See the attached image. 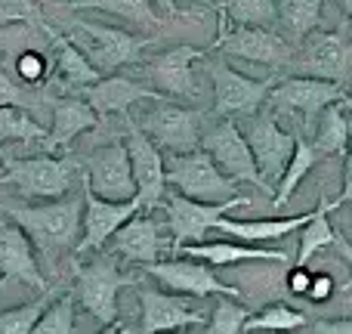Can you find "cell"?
<instances>
[{
	"label": "cell",
	"mask_w": 352,
	"mask_h": 334,
	"mask_svg": "<svg viewBox=\"0 0 352 334\" xmlns=\"http://www.w3.org/2000/svg\"><path fill=\"white\" fill-rule=\"evenodd\" d=\"M6 213L12 217V223H19L25 229V236L31 238L37 251V260H43L47 267H56L62 260V254L74 251L78 244L80 217H84V195H65L56 198L50 205L41 207H6Z\"/></svg>",
	"instance_id": "1"
},
{
	"label": "cell",
	"mask_w": 352,
	"mask_h": 334,
	"mask_svg": "<svg viewBox=\"0 0 352 334\" xmlns=\"http://www.w3.org/2000/svg\"><path fill=\"white\" fill-rule=\"evenodd\" d=\"M84 174V161L74 155H34V158H6V174L0 182L16 186L25 198H65L74 180Z\"/></svg>",
	"instance_id": "2"
},
{
	"label": "cell",
	"mask_w": 352,
	"mask_h": 334,
	"mask_svg": "<svg viewBox=\"0 0 352 334\" xmlns=\"http://www.w3.org/2000/svg\"><path fill=\"white\" fill-rule=\"evenodd\" d=\"M74 269V298L84 304V310L90 313L96 322L115 325L118 322V291L127 285H133V275L121 273L115 263V254H102L90 263H72Z\"/></svg>",
	"instance_id": "3"
},
{
	"label": "cell",
	"mask_w": 352,
	"mask_h": 334,
	"mask_svg": "<svg viewBox=\"0 0 352 334\" xmlns=\"http://www.w3.org/2000/svg\"><path fill=\"white\" fill-rule=\"evenodd\" d=\"M72 25H74V31L68 37L96 65L99 74H111L124 65H136L142 50L152 47V37H136L130 31L90 22V19H74Z\"/></svg>",
	"instance_id": "4"
},
{
	"label": "cell",
	"mask_w": 352,
	"mask_h": 334,
	"mask_svg": "<svg viewBox=\"0 0 352 334\" xmlns=\"http://www.w3.org/2000/svg\"><path fill=\"white\" fill-rule=\"evenodd\" d=\"M201 118L204 115L198 109H182L170 96H161L142 112L136 124L155 146L167 149V155H186L201 149Z\"/></svg>",
	"instance_id": "5"
},
{
	"label": "cell",
	"mask_w": 352,
	"mask_h": 334,
	"mask_svg": "<svg viewBox=\"0 0 352 334\" xmlns=\"http://www.w3.org/2000/svg\"><path fill=\"white\" fill-rule=\"evenodd\" d=\"M201 149L210 155L213 165L223 170L232 182H254L269 198L275 195V189L260 176L254 152H250V146H248V140H244L235 118H219L213 127H207L204 134H201Z\"/></svg>",
	"instance_id": "6"
},
{
	"label": "cell",
	"mask_w": 352,
	"mask_h": 334,
	"mask_svg": "<svg viewBox=\"0 0 352 334\" xmlns=\"http://www.w3.org/2000/svg\"><path fill=\"white\" fill-rule=\"evenodd\" d=\"M167 186L182 192L186 198L195 201H229L238 198V189L229 176L223 174L204 149H195L186 155H167Z\"/></svg>",
	"instance_id": "7"
},
{
	"label": "cell",
	"mask_w": 352,
	"mask_h": 334,
	"mask_svg": "<svg viewBox=\"0 0 352 334\" xmlns=\"http://www.w3.org/2000/svg\"><path fill=\"white\" fill-rule=\"evenodd\" d=\"M244 140H248L250 152H254V161L260 167V176L275 189V182L281 180L287 161L294 155V146H297V134H287V130L278 127V118L269 105H263L260 112L241 118L238 121Z\"/></svg>",
	"instance_id": "8"
},
{
	"label": "cell",
	"mask_w": 352,
	"mask_h": 334,
	"mask_svg": "<svg viewBox=\"0 0 352 334\" xmlns=\"http://www.w3.org/2000/svg\"><path fill=\"white\" fill-rule=\"evenodd\" d=\"M352 65V43L346 31H312L300 41V53L287 62L291 74H303V78H322L334 81V84L346 87Z\"/></svg>",
	"instance_id": "9"
},
{
	"label": "cell",
	"mask_w": 352,
	"mask_h": 334,
	"mask_svg": "<svg viewBox=\"0 0 352 334\" xmlns=\"http://www.w3.org/2000/svg\"><path fill=\"white\" fill-rule=\"evenodd\" d=\"M207 50L179 43V47H170L164 53L152 56L148 62H136L133 78L170 99H198V84H195L192 65L201 62Z\"/></svg>",
	"instance_id": "10"
},
{
	"label": "cell",
	"mask_w": 352,
	"mask_h": 334,
	"mask_svg": "<svg viewBox=\"0 0 352 334\" xmlns=\"http://www.w3.org/2000/svg\"><path fill=\"white\" fill-rule=\"evenodd\" d=\"M207 74L213 81V112L219 118H248L254 112H260L266 105V96L275 84H278L281 74L272 78H244L241 72L229 65L226 59H217L207 65Z\"/></svg>",
	"instance_id": "11"
},
{
	"label": "cell",
	"mask_w": 352,
	"mask_h": 334,
	"mask_svg": "<svg viewBox=\"0 0 352 334\" xmlns=\"http://www.w3.org/2000/svg\"><path fill=\"white\" fill-rule=\"evenodd\" d=\"M340 99H346V87L343 84L322 81V78H303V74H294V78L281 74L278 84L269 90L266 105L272 112L300 115L306 127H316V118L322 115L328 105L340 103Z\"/></svg>",
	"instance_id": "12"
},
{
	"label": "cell",
	"mask_w": 352,
	"mask_h": 334,
	"mask_svg": "<svg viewBox=\"0 0 352 334\" xmlns=\"http://www.w3.org/2000/svg\"><path fill=\"white\" fill-rule=\"evenodd\" d=\"M248 205L250 198H244V195L229 201H195V198H186L182 192L170 195L164 201L167 223H170V244L179 251L182 244L204 242L207 232L217 229L219 217H226L232 207H248Z\"/></svg>",
	"instance_id": "13"
},
{
	"label": "cell",
	"mask_w": 352,
	"mask_h": 334,
	"mask_svg": "<svg viewBox=\"0 0 352 334\" xmlns=\"http://www.w3.org/2000/svg\"><path fill=\"white\" fill-rule=\"evenodd\" d=\"M87 186L93 189V195L105 201H133L136 198V180L133 167H130L127 143L111 140L109 146L96 149L90 158H84V174Z\"/></svg>",
	"instance_id": "14"
},
{
	"label": "cell",
	"mask_w": 352,
	"mask_h": 334,
	"mask_svg": "<svg viewBox=\"0 0 352 334\" xmlns=\"http://www.w3.org/2000/svg\"><path fill=\"white\" fill-rule=\"evenodd\" d=\"M127 155H130V167H133V180H136V198H140L142 211H155L164 207L167 195V170H164V152L142 134V127L127 118Z\"/></svg>",
	"instance_id": "15"
},
{
	"label": "cell",
	"mask_w": 352,
	"mask_h": 334,
	"mask_svg": "<svg viewBox=\"0 0 352 334\" xmlns=\"http://www.w3.org/2000/svg\"><path fill=\"white\" fill-rule=\"evenodd\" d=\"M80 195H84V217H80V238L74 244V254H87L96 251L102 244H109V238L133 217L136 211H142L140 198L133 201H105L99 195H93V189L87 186V180L80 176Z\"/></svg>",
	"instance_id": "16"
},
{
	"label": "cell",
	"mask_w": 352,
	"mask_h": 334,
	"mask_svg": "<svg viewBox=\"0 0 352 334\" xmlns=\"http://www.w3.org/2000/svg\"><path fill=\"white\" fill-rule=\"evenodd\" d=\"M207 50H219V53L235 56V59L272 68H287V62L297 53L294 43L272 28H232L223 37H213Z\"/></svg>",
	"instance_id": "17"
},
{
	"label": "cell",
	"mask_w": 352,
	"mask_h": 334,
	"mask_svg": "<svg viewBox=\"0 0 352 334\" xmlns=\"http://www.w3.org/2000/svg\"><path fill=\"white\" fill-rule=\"evenodd\" d=\"M146 273L155 275L167 291H176V294H192V298H207V294L241 298V288L219 282L210 263L195 260V257H182V260H155L146 267Z\"/></svg>",
	"instance_id": "18"
},
{
	"label": "cell",
	"mask_w": 352,
	"mask_h": 334,
	"mask_svg": "<svg viewBox=\"0 0 352 334\" xmlns=\"http://www.w3.org/2000/svg\"><path fill=\"white\" fill-rule=\"evenodd\" d=\"M78 96H84L99 118H109V115H127L136 103H155L164 93L146 87L133 74H109V78H99L96 84L84 87Z\"/></svg>",
	"instance_id": "19"
},
{
	"label": "cell",
	"mask_w": 352,
	"mask_h": 334,
	"mask_svg": "<svg viewBox=\"0 0 352 334\" xmlns=\"http://www.w3.org/2000/svg\"><path fill=\"white\" fill-rule=\"evenodd\" d=\"M0 275L25 282V285L37 288V291H50V282L41 273L34 244H31V238L25 236V229L19 223L0 226Z\"/></svg>",
	"instance_id": "20"
},
{
	"label": "cell",
	"mask_w": 352,
	"mask_h": 334,
	"mask_svg": "<svg viewBox=\"0 0 352 334\" xmlns=\"http://www.w3.org/2000/svg\"><path fill=\"white\" fill-rule=\"evenodd\" d=\"M136 294H140V306H142V334H164L207 322L201 313H195L188 306L186 298H176V291L140 288Z\"/></svg>",
	"instance_id": "21"
},
{
	"label": "cell",
	"mask_w": 352,
	"mask_h": 334,
	"mask_svg": "<svg viewBox=\"0 0 352 334\" xmlns=\"http://www.w3.org/2000/svg\"><path fill=\"white\" fill-rule=\"evenodd\" d=\"M170 248H173V244L161 236L158 223H155L152 217H146V213H140V211H136L133 217H130L127 223H124L121 229L109 238V251H111V254L124 257V260L142 263V267L155 263L161 254H164V251H170Z\"/></svg>",
	"instance_id": "22"
},
{
	"label": "cell",
	"mask_w": 352,
	"mask_h": 334,
	"mask_svg": "<svg viewBox=\"0 0 352 334\" xmlns=\"http://www.w3.org/2000/svg\"><path fill=\"white\" fill-rule=\"evenodd\" d=\"M50 112H53V124H50L47 140L41 143V149L47 155H53L56 149H68V143L74 136L96 130L99 124V115L84 96H56L50 103Z\"/></svg>",
	"instance_id": "23"
},
{
	"label": "cell",
	"mask_w": 352,
	"mask_h": 334,
	"mask_svg": "<svg viewBox=\"0 0 352 334\" xmlns=\"http://www.w3.org/2000/svg\"><path fill=\"white\" fill-rule=\"evenodd\" d=\"M331 205L340 207V205H337V198H331V201L322 198L316 211L300 213V217H275V220H229V217H219L217 220V229L223 232V236L241 238V242H275V238H285L287 232L306 226L318 211H324V207H331Z\"/></svg>",
	"instance_id": "24"
},
{
	"label": "cell",
	"mask_w": 352,
	"mask_h": 334,
	"mask_svg": "<svg viewBox=\"0 0 352 334\" xmlns=\"http://www.w3.org/2000/svg\"><path fill=\"white\" fill-rule=\"evenodd\" d=\"M43 34L50 37V43H53V53H56V62H53V72L56 78L62 81V84L68 87V90H84V87L96 84L102 74L96 72V65H93L90 59H87L84 53L78 50V43L72 41L68 34H62V31H53L47 25L43 28Z\"/></svg>",
	"instance_id": "25"
},
{
	"label": "cell",
	"mask_w": 352,
	"mask_h": 334,
	"mask_svg": "<svg viewBox=\"0 0 352 334\" xmlns=\"http://www.w3.org/2000/svg\"><path fill=\"white\" fill-rule=\"evenodd\" d=\"M217 10V37L232 28H272L278 22L275 0H210Z\"/></svg>",
	"instance_id": "26"
},
{
	"label": "cell",
	"mask_w": 352,
	"mask_h": 334,
	"mask_svg": "<svg viewBox=\"0 0 352 334\" xmlns=\"http://www.w3.org/2000/svg\"><path fill=\"white\" fill-rule=\"evenodd\" d=\"M179 251L186 257L210 263V267H232V263H244V260H275V263L291 260L285 251L250 248V244H235V242H195V244H182Z\"/></svg>",
	"instance_id": "27"
},
{
	"label": "cell",
	"mask_w": 352,
	"mask_h": 334,
	"mask_svg": "<svg viewBox=\"0 0 352 334\" xmlns=\"http://www.w3.org/2000/svg\"><path fill=\"white\" fill-rule=\"evenodd\" d=\"M352 136V124L346 118V103H334L322 112V121H316V140L312 149L318 152V158H337V155H346Z\"/></svg>",
	"instance_id": "28"
},
{
	"label": "cell",
	"mask_w": 352,
	"mask_h": 334,
	"mask_svg": "<svg viewBox=\"0 0 352 334\" xmlns=\"http://www.w3.org/2000/svg\"><path fill=\"white\" fill-rule=\"evenodd\" d=\"M275 10H278V22L287 41L300 47V41L322 25L324 0H275Z\"/></svg>",
	"instance_id": "29"
},
{
	"label": "cell",
	"mask_w": 352,
	"mask_h": 334,
	"mask_svg": "<svg viewBox=\"0 0 352 334\" xmlns=\"http://www.w3.org/2000/svg\"><path fill=\"white\" fill-rule=\"evenodd\" d=\"M68 10H99V12H111V16L133 22L140 28L148 25H164V16L152 6V0H65Z\"/></svg>",
	"instance_id": "30"
},
{
	"label": "cell",
	"mask_w": 352,
	"mask_h": 334,
	"mask_svg": "<svg viewBox=\"0 0 352 334\" xmlns=\"http://www.w3.org/2000/svg\"><path fill=\"white\" fill-rule=\"evenodd\" d=\"M318 152L312 149V143L306 140V136H297V146H294V155H291V161H287V167H285V174H281V180H278V186H275V195H272V205H275V211H281V207L291 201V195L297 192V186L306 180V174H309L312 167L318 165Z\"/></svg>",
	"instance_id": "31"
},
{
	"label": "cell",
	"mask_w": 352,
	"mask_h": 334,
	"mask_svg": "<svg viewBox=\"0 0 352 334\" xmlns=\"http://www.w3.org/2000/svg\"><path fill=\"white\" fill-rule=\"evenodd\" d=\"M50 130L19 105H0V143H43Z\"/></svg>",
	"instance_id": "32"
},
{
	"label": "cell",
	"mask_w": 352,
	"mask_h": 334,
	"mask_svg": "<svg viewBox=\"0 0 352 334\" xmlns=\"http://www.w3.org/2000/svg\"><path fill=\"white\" fill-rule=\"evenodd\" d=\"M334 211V205L324 207V211H318L316 217L309 220V223L300 229V248H297V267H306V263L312 260V257L318 254V251H324L328 244H334V226L328 223V213Z\"/></svg>",
	"instance_id": "33"
},
{
	"label": "cell",
	"mask_w": 352,
	"mask_h": 334,
	"mask_svg": "<svg viewBox=\"0 0 352 334\" xmlns=\"http://www.w3.org/2000/svg\"><path fill=\"white\" fill-rule=\"evenodd\" d=\"M306 325V316L300 310H294V306L287 304H272L266 306V310L254 313V316L244 322V331H297Z\"/></svg>",
	"instance_id": "34"
},
{
	"label": "cell",
	"mask_w": 352,
	"mask_h": 334,
	"mask_svg": "<svg viewBox=\"0 0 352 334\" xmlns=\"http://www.w3.org/2000/svg\"><path fill=\"white\" fill-rule=\"evenodd\" d=\"M248 319H250L248 306H241L232 298H223L217 306H213L210 319H207V325L201 334H241Z\"/></svg>",
	"instance_id": "35"
},
{
	"label": "cell",
	"mask_w": 352,
	"mask_h": 334,
	"mask_svg": "<svg viewBox=\"0 0 352 334\" xmlns=\"http://www.w3.org/2000/svg\"><path fill=\"white\" fill-rule=\"evenodd\" d=\"M31 334H74V294H62L34 322Z\"/></svg>",
	"instance_id": "36"
},
{
	"label": "cell",
	"mask_w": 352,
	"mask_h": 334,
	"mask_svg": "<svg viewBox=\"0 0 352 334\" xmlns=\"http://www.w3.org/2000/svg\"><path fill=\"white\" fill-rule=\"evenodd\" d=\"M50 306V291H43L37 300L25 306H16V310H3L0 313V334H31L34 322L41 319V313Z\"/></svg>",
	"instance_id": "37"
},
{
	"label": "cell",
	"mask_w": 352,
	"mask_h": 334,
	"mask_svg": "<svg viewBox=\"0 0 352 334\" xmlns=\"http://www.w3.org/2000/svg\"><path fill=\"white\" fill-rule=\"evenodd\" d=\"M12 22H28L37 31L47 28L43 10L37 0H0V25H12Z\"/></svg>",
	"instance_id": "38"
},
{
	"label": "cell",
	"mask_w": 352,
	"mask_h": 334,
	"mask_svg": "<svg viewBox=\"0 0 352 334\" xmlns=\"http://www.w3.org/2000/svg\"><path fill=\"white\" fill-rule=\"evenodd\" d=\"M0 105H19V109H31L37 105V96L28 84H19L3 65H0Z\"/></svg>",
	"instance_id": "39"
},
{
	"label": "cell",
	"mask_w": 352,
	"mask_h": 334,
	"mask_svg": "<svg viewBox=\"0 0 352 334\" xmlns=\"http://www.w3.org/2000/svg\"><path fill=\"white\" fill-rule=\"evenodd\" d=\"M16 74L22 78V84H28V87L41 84V81L50 74L47 59H43L41 53H22V56L16 59Z\"/></svg>",
	"instance_id": "40"
},
{
	"label": "cell",
	"mask_w": 352,
	"mask_h": 334,
	"mask_svg": "<svg viewBox=\"0 0 352 334\" xmlns=\"http://www.w3.org/2000/svg\"><path fill=\"white\" fill-rule=\"evenodd\" d=\"M331 294H334V282H331V275H324V273L312 275V285H309V291H306V298H309L312 304H322V300H328Z\"/></svg>",
	"instance_id": "41"
},
{
	"label": "cell",
	"mask_w": 352,
	"mask_h": 334,
	"mask_svg": "<svg viewBox=\"0 0 352 334\" xmlns=\"http://www.w3.org/2000/svg\"><path fill=\"white\" fill-rule=\"evenodd\" d=\"M312 328L316 334H352V319H318Z\"/></svg>",
	"instance_id": "42"
},
{
	"label": "cell",
	"mask_w": 352,
	"mask_h": 334,
	"mask_svg": "<svg viewBox=\"0 0 352 334\" xmlns=\"http://www.w3.org/2000/svg\"><path fill=\"white\" fill-rule=\"evenodd\" d=\"M337 205H352V136H349L346 161H343V189L337 195Z\"/></svg>",
	"instance_id": "43"
},
{
	"label": "cell",
	"mask_w": 352,
	"mask_h": 334,
	"mask_svg": "<svg viewBox=\"0 0 352 334\" xmlns=\"http://www.w3.org/2000/svg\"><path fill=\"white\" fill-rule=\"evenodd\" d=\"M309 285H312V275L306 273L303 267H297V269H294V273H291V291H294V294H303V298H306V291H309Z\"/></svg>",
	"instance_id": "44"
},
{
	"label": "cell",
	"mask_w": 352,
	"mask_h": 334,
	"mask_svg": "<svg viewBox=\"0 0 352 334\" xmlns=\"http://www.w3.org/2000/svg\"><path fill=\"white\" fill-rule=\"evenodd\" d=\"M334 248H337V254H340L343 257V260H346L349 263V273H352V244L346 242V238H343L340 236V232H337V236H334ZM352 285V275H349V282H346V288Z\"/></svg>",
	"instance_id": "45"
},
{
	"label": "cell",
	"mask_w": 352,
	"mask_h": 334,
	"mask_svg": "<svg viewBox=\"0 0 352 334\" xmlns=\"http://www.w3.org/2000/svg\"><path fill=\"white\" fill-rule=\"evenodd\" d=\"M152 6H155V10H158L164 19H173L176 12H179V10H176V0H152Z\"/></svg>",
	"instance_id": "46"
},
{
	"label": "cell",
	"mask_w": 352,
	"mask_h": 334,
	"mask_svg": "<svg viewBox=\"0 0 352 334\" xmlns=\"http://www.w3.org/2000/svg\"><path fill=\"white\" fill-rule=\"evenodd\" d=\"M99 334H130V328H124V325H105V328L102 331H99Z\"/></svg>",
	"instance_id": "47"
},
{
	"label": "cell",
	"mask_w": 352,
	"mask_h": 334,
	"mask_svg": "<svg viewBox=\"0 0 352 334\" xmlns=\"http://www.w3.org/2000/svg\"><path fill=\"white\" fill-rule=\"evenodd\" d=\"M337 3H340V10L346 12V16L352 19V0H337Z\"/></svg>",
	"instance_id": "48"
},
{
	"label": "cell",
	"mask_w": 352,
	"mask_h": 334,
	"mask_svg": "<svg viewBox=\"0 0 352 334\" xmlns=\"http://www.w3.org/2000/svg\"><path fill=\"white\" fill-rule=\"evenodd\" d=\"M164 334H198V331H195V325H192V328H176V331H164Z\"/></svg>",
	"instance_id": "49"
},
{
	"label": "cell",
	"mask_w": 352,
	"mask_h": 334,
	"mask_svg": "<svg viewBox=\"0 0 352 334\" xmlns=\"http://www.w3.org/2000/svg\"><path fill=\"white\" fill-rule=\"evenodd\" d=\"M3 174H6V155L0 152V180H3Z\"/></svg>",
	"instance_id": "50"
},
{
	"label": "cell",
	"mask_w": 352,
	"mask_h": 334,
	"mask_svg": "<svg viewBox=\"0 0 352 334\" xmlns=\"http://www.w3.org/2000/svg\"><path fill=\"white\" fill-rule=\"evenodd\" d=\"M343 103H346V105H352V84L346 87V99H343Z\"/></svg>",
	"instance_id": "51"
},
{
	"label": "cell",
	"mask_w": 352,
	"mask_h": 334,
	"mask_svg": "<svg viewBox=\"0 0 352 334\" xmlns=\"http://www.w3.org/2000/svg\"><path fill=\"white\" fill-rule=\"evenodd\" d=\"M346 112H349V118H352V105H346Z\"/></svg>",
	"instance_id": "52"
}]
</instances>
